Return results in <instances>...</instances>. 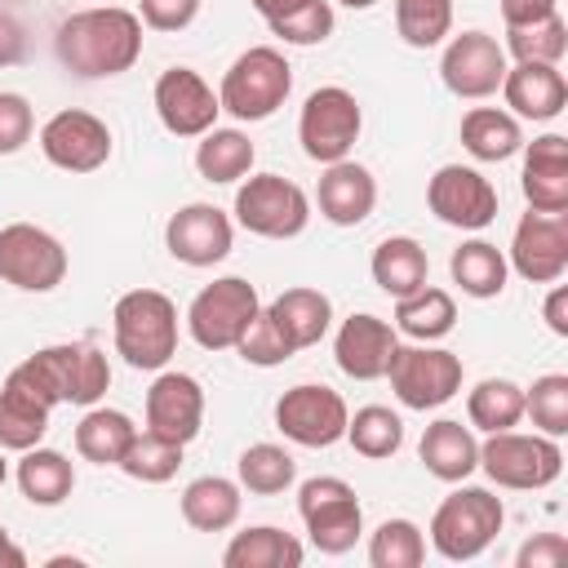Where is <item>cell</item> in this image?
Returning <instances> with one entry per match:
<instances>
[{
    "label": "cell",
    "mask_w": 568,
    "mask_h": 568,
    "mask_svg": "<svg viewBox=\"0 0 568 568\" xmlns=\"http://www.w3.org/2000/svg\"><path fill=\"white\" fill-rule=\"evenodd\" d=\"M506 49L497 44V36L488 31H462L444 44V58H439V75H444V89L453 98H466V102H484L501 89L506 80Z\"/></svg>",
    "instance_id": "5bb4252c"
},
{
    "label": "cell",
    "mask_w": 568,
    "mask_h": 568,
    "mask_svg": "<svg viewBox=\"0 0 568 568\" xmlns=\"http://www.w3.org/2000/svg\"><path fill=\"white\" fill-rule=\"evenodd\" d=\"M422 559H426V532L413 519H382L368 532L373 568H417Z\"/></svg>",
    "instance_id": "ab89813d"
},
{
    "label": "cell",
    "mask_w": 568,
    "mask_h": 568,
    "mask_svg": "<svg viewBox=\"0 0 568 568\" xmlns=\"http://www.w3.org/2000/svg\"><path fill=\"white\" fill-rule=\"evenodd\" d=\"M524 417H532V426L550 439L568 435V377L564 373H546L524 390Z\"/></svg>",
    "instance_id": "ee69618b"
},
{
    "label": "cell",
    "mask_w": 568,
    "mask_h": 568,
    "mask_svg": "<svg viewBox=\"0 0 568 568\" xmlns=\"http://www.w3.org/2000/svg\"><path fill=\"white\" fill-rule=\"evenodd\" d=\"M13 479H18V488H22V497L31 506H62L71 497V488H75V466L58 448H40L36 444V448H27L18 457Z\"/></svg>",
    "instance_id": "836d02e7"
},
{
    "label": "cell",
    "mask_w": 568,
    "mask_h": 568,
    "mask_svg": "<svg viewBox=\"0 0 568 568\" xmlns=\"http://www.w3.org/2000/svg\"><path fill=\"white\" fill-rule=\"evenodd\" d=\"M49 417H53V404H44L13 368L0 386V448L4 453H27L44 439L49 430Z\"/></svg>",
    "instance_id": "484cf974"
},
{
    "label": "cell",
    "mask_w": 568,
    "mask_h": 568,
    "mask_svg": "<svg viewBox=\"0 0 568 568\" xmlns=\"http://www.w3.org/2000/svg\"><path fill=\"white\" fill-rule=\"evenodd\" d=\"M346 399L324 382H297L275 399V426L302 448H333L346 439Z\"/></svg>",
    "instance_id": "4fadbf2b"
},
{
    "label": "cell",
    "mask_w": 568,
    "mask_h": 568,
    "mask_svg": "<svg viewBox=\"0 0 568 568\" xmlns=\"http://www.w3.org/2000/svg\"><path fill=\"white\" fill-rule=\"evenodd\" d=\"M253 142H248V133L244 129H209L204 138H200V146H195V169H200V178L204 182H240V178H248V169H253Z\"/></svg>",
    "instance_id": "d590c367"
},
{
    "label": "cell",
    "mask_w": 568,
    "mask_h": 568,
    "mask_svg": "<svg viewBox=\"0 0 568 568\" xmlns=\"http://www.w3.org/2000/svg\"><path fill=\"white\" fill-rule=\"evenodd\" d=\"M22 564H27V555H22V550L9 541V532L0 528V568H22Z\"/></svg>",
    "instance_id": "11a10c76"
},
{
    "label": "cell",
    "mask_w": 568,
    "mask_h": 568,
    "mask_svg": "<svg viewBox=\"0 0 568 568\" xmlns=\"http://www.w3.org/2000/svg\"><path fill=\"white\" fill-rule=\"evenodd\" d=\"M133 435H138V426H133V417L129 413H120V408H89L84 417H80V426H75V453L84 457V462H93V466H120V457H124V448L133 444Z\"/></svg>",
    "instance_id": "e575fe53"
},
{
    "label": "cell",
    "mask_w": 568,
    "mask_h": 568,
    "mask_svg": "<svg viewBox=\"0 0 568 568\" xmlns=\"http://www.w3.org/2000/svg\"><path fill=\"white\" fill-rule=\"evenodd\" d=\"M53 53L80 80L124 75L142 58V18L120 4H93L67 13L53 31Z\"/></svg>",
    "instance_id": "6da1fadb"
},
{
    "label": "cell",
    "mask_w": 568,
    "mask_h": 568,
    "mask_svg": "<svg viewBox=\"0 0 568 568\" xmlns=\"http://www.w3.org/2000/svg\"><path fill=\"white\" fill-rule=\"evenodd\" d=\"M457 324V302L448 288L422 284L408 297H395V333L413 337V342H439L448 337Z\"/></svg>",
    "instance_id": "d6a6232c"
},
{
    "label": "cell",
    "mask_w": 568,
    "mask_h": 568,
    "mask_svg": "<svg viewBox=\"0 0 568 568\" xmlns=\"http://www.w3.org/2000/svg\"><path fill=\"white\" fill-rule=\"evenodd\" d=\"M306 0H253V9L262 13V22H275V18H284V13H293V9H302Z\"/></svg>",
    "instance_id": "db71d44e"
},
{
    "label": "cell",
    "mask_w": 568,
    "mask_h": 568,
    "mask_svg": "<svg viewBox=\"0 0 568 568\" xmlns=\"http://www.w3.org/2000/svg\"><path fill=\"white\" fill-rule=\"evenodd\" d=\"M40 151L62 173H93L111 160V129L93 111L67 106L40 124Z\"/></svg>",
    "instance_id": "9a60e30c"
},
{
    "label": "cell",
    "mask_w": 568,
    "mask_h": 568,
    "mask_svg": "<svg viewBox=\"0 0 568 568\" xmlns=\"http://www.w3.org/2000/svg\"><path fill=\"white\" fill-rule=\"evenodd\" d=\"M204 426V386L191 373L164 368L146 390V430L173 444H191Z\"/></svg>",
    "instance_id": "ffe728a7"
},
{
    "label": "cell",
    "mask_w": 568,
    "mask_h": 568,
    "mask_svg": "<svg viewBox=\"0 0 568 568\" xmlns=\"http://www.w3.org/2000/svg\"><path fill=\"white\" fill-rule=\"evenodd\" d=\"M364 129V111L355 102L351 89L342 84H320L297 115V142L306 151V160L315 164H337L351 155V146L359 142Z\"/></svg>",
    "instance_id": "9c48e42d"
},
{
    "label": "cell",
    "mask_w": 568,
    "mask_h": 568,
    "mask_svg": "<svg viewBox=\"0 0 568 568\" xmlns=\"http://www.w3.org/2000/svg\"><path fill=\"white\" fill-rule=\"evenodd\" d=\"M524 151V200L537 213H568V138L564 133H541L519 146Z\"/></svg>",
    "instance_id": "7402d4cb"
},
{
    "label": "cell",
    "mask_w": 568,
    "mask_h": 568,
    "mask_svg": "<svg viewBox=\"0 0 568 568\" xmlns=\"http://www.w3.org/2000/svg\"><path fill=\"white\" fill-rule=\"evenodd\" d=\"M337 4H346V9H373L377 0H337Z\"/></svg>",
    "instance_id": "9f6ffc18"
},
{
    "label": "cell",
    "mask_w": 568,
    "mask_h": 568,
    "mask_svg": "<svg viewBox=\"0 0 568 568\" xmlns=\"http://www.w3.org/2000/svg\"><path fill=\"white\" fill-rule=\"evenodd\" d=\"M306 559L302 541L275 524H257V528H244L226 541L222 550V564L226 568H297Z\"/></svg>",
    "instance_id": "1f68e13d"
},
{
    "label": "cell",
    "mask_w": 568,
    "mask_h": 568,
    "mask_svg": "<svg viewBox=\"0 0 568 568\" xmlns=\"http://www.w3.org/2000/svg\"><path fill=\"white\" fill-rule=\"evenodd\" d=\"M266 27H271V36H280L284 44H297V49L324 44L333 36V0H306L302 9H293Z\"/></svg>",
    "instance_id": "bcb514c9"
},
{
    "label": "cell",
    "mask_w": 568,
    "mask_h": 568,
    "mask_svg": "<svg viewBox=\"0 0 568 568\" xmlns=\"http://www.w3.org/2000/svg\"><path fill=\"white\" fill-rule=\"evenodd\" d=\"M479 470L497 484V488H515V493H532V488H550L564 470V448L559 439L532 430H497L479 444Z\"/></svg>",
    "instance_id": "8992f818"
},
{
    "label": "cell",
    "mask_w": 568,
    "mask_h": 568,
    "mask_svg": "<svg viewBox=\"0 0 568 568\" xmlns=\"http://www.w3.org/2000/svg\"><path fill=\"white\" fill-rule=\"evenodd\" d=\"M448 275H453V284H457L466 297L488 302V297H501L506 275H510V262H506V253H501L497 244H488V240H466V244L453 248Z\"/></svg>",
    "instance_id": "4dcf8cb0"
},
{
    "label": "cell",
    "mask_w": 568,
    "mask_h": 568,
    "mask_svg": "<svg viewBox=\"0 0 568 568\" xmlns=\"http://www.w3.org/2000/svg\"><path fill=\"white\" fill-rule=\"evenodd\" d=\"M501 98H506L510 115H524V120H555V115L568 106V80H564V71L550 67V62H515V67H506Z\"/></svg>",
    "instance_id": "cb8c5ba5"
},
{
    "label": "cell",
    "mask_w": 568,
    "mask_h": 568,
    "mask_svg": "<svg viewBox=\"0 0 568 568\" xmlns=\"http://www.w3.org/2000/svg\"><path fill=\"white\" fill-rule=\"evenodd\" d=\"M235 226L217 204H182L164 222V248L182 266H213L231 253Z\"/></svg>",
    "instance_id": "d6986e66"
},
{
    "label": "cell",
    "mask_w": 568,
    "mask_h": 568,
    "mask_svg": "<svg viewBox=\"0 0 568 568\" xmlns=\"http://www.w3.org/2000/svg\"><path fill=\"white\" fill-rule=\"evenodd\" d=\"M4 479H9V462H4V448H0V488H4Z\"/></svg>",
    "instance_id": "6f0895ef"
},
{
    "label": "cell",
    "mask_w": 568,
    "mask_h": 568,
    "mask_svg": "<svg viewBox=\"0 0 568 568\" xmlns=\"http://www.w3.org/2000/svg\"><path fill=\"white\" fill-rule=\"evenodd\" d=\"M510 271L528 284H555L568 271V217L528 209L510 240Z\"/></svg>",
    "instance_id": "ac0fdd59"
},
{
    "label": "cell",
    "mask_w": 568,
    "mask_h": 568,
    "mask_svg": "<svg viewBox=\"0 0 568 568\" xmlns=\"http://www.w3.org/2000/svg\"><path fill=\"white\" fill-rule=\"evenodd\" d=\"M541 315H546V328H550L555 337H568V288H564L559 280H555V288H550Z\"/></svg>",
    "instance_id": "f5cc1de1"
},
{
    "label": "cell",
    "mask_w": 568,
    "mask_h": 568,
    "mask_svg": "<svg viewBox=\"0 0 568 568\" xmlns=\"http://www.w3.org/2000/svg\"><path fill=\"white\" fill-rule=\"evenodd\" d=\"M266 311L275 315V324L284 328V337L293 342V351H306V346L324 342V333L333 328V302H328V293L306 288V284L284 288Z\"/></svg>",
    "instance_id": "f1b7e54d"
},
{
    "label": "cell",
    "mask_w": 568,
    "mask_h": 568,
    "mask_svg": "<svg viewBox=\"0 0 568 568\" xmlns=\"http://www.w3.org/2000/svg\"><path fill=\"white\" fill-rule=\"evenodd\" d=\"M0 280L22 293H53L67 280V248L36 222L0 226Z\"/></svg>",
    "instance_id": "7c38bea8"
},
{
    "label": "cell",
    "mask_w": 568,
    "mask_h": 568,
    "mask_svg": "<svg viewBox=\"0 0 568 568\" xmlns=\"http://www.w3.org/2000/svg\"><path fill=\"white\" fill-rule=\"evenodd\" d=\"M346 439H351V448L359 457L386 462L404 444V422L386 404H364V408H355V417H346Z\"/></svg>",
    "instance_id": "f35d334b"
},
{
    "label": "cell",
    "mask_w": 568,
    "mask_h": 568,
    "mask_svg": "<svg viewBox=\"0 0 568 568\" xmlns=\"http://www.w3.org/2000/svg\"><path fill=\"white\" fill-rule=\"evenodd\" d=\"M315 204H320V217L333 222V226H359L373 204H377V178L355 164L351 155L337 160V164H324L320 173V186H315Z\"/></svg>",
    "instance_id": "603a6c76"
},
{
    "label": "cell",
    "mask_w": 568,
    "mask_h": 568,
    "mask_svg": "<svg viewBox=\"0 0 568 568\" xmlns=\"http://www.w3.org/2000/svg\"><path fill=\"white\" fill-rule=\"evenodd\" d=\"M426 204L444 226L484 231L497 217V186L470 164H444L426 182Z\"/></svg>",
    "instance_id": "2e32d148"
},
{
    "label": "cell",
    "mask_w": 568,
    "mask_h": 568,
    "mask_svg": "<svg viewBox=\"0 0 568 568\" xmlns=\"http://www.w3.org/2000/svg\"><path fill=\"white\" fill-rule=\"evenodd\" d=\"M235 222L262 240H293L311 222V195L280 173H248L235 191Z\"/></svg>",
    "instance_id": "ba28073f"
},
{
    "label": "cell",
    "mask_w": 568,
    "mask_h": 568,
    "mask_svg": "<svg viewBox=\"0 0 568 568\" xmlns=\"http://www.w3.org/2000/svg\"><path fill=\"white\" fill-rule=\"evenodd\" d=\"M559 13V0H501V22L506 27H532Z\"/></svg>",
    "instance_id": "816d5d0a"
},
{
    "label": "cell",
    "mask_w": 568,
    "mask_h": 568,
    "mask_svg": "<svg viewBox=\"0 0 568 568\" xmlns=\"http://www.w3.org/2000/svg\"><path fill=\"white\" fill-rule=\"evenodd\" d=\"M27 53H31V36H27L22 13L0 4V67H18L27 62Z\"/></svg>",
    "instance_id": "f907efd6"
},
{
    "label": "cell",
    "mask_w": 568,
    "mask_h": 568,
    "mask_svg": "<svg viewBox=\"0 0 568 568\" xmlns=\"http://www.w3.org/2000/svg\"><path fill=\"white\" fill-rule=\"evenodd\" d=\"M368 271H373V284L386 297H408V293H417L430 280V257H426V248L413 235H386L373 248Z\"/></svg>",
    "instance_id": "83f0119b"
},
{
    "label": "cell",
    "mask_w": 568,
    "mask_h": 568,
    "mask_svg": "<svg viewBox=\"0 0 568 568\" xmlns=\"http://www.w3.org/2000/svg\"><path fill=\"white\" fill-rule=\"evenodd\" d=\"M244 488L226 475H200L182 488V519L195 532H226L235 528L240 510H244Z\"/></svg>",
    "instance_id": "4316f807"
},
{
    "label": "cell",
    "mask_w": 568,
    "mask_h": 568,
    "mask_svg": "<svg viewBox=\"0 0 568 568\" xmlns=\"http://www.w3.org/2000/svg\"><path fill=\"white\" fill-rule=\"evenodd\" d=\"M262 311L257 288L244 275H222L213 284H204L191 306H186V328L204 351H231L240 342V333L248 328V320Z\"/></svg>",
    "instance_id": "30bf717a"
},
{
    "label": "cell",
    "mask_w": 568,
    "mask_h": 568,
    "mask_svg": "<svg viewBox=\"0 0 568 568\" xmlns=\"http://www.w3.org/2000/svg\"><path fill=\"white\" fill-rule=\"evenodd\" d=\"M138 18L151 31H186L200 18V0H138Z\"/></svg>",
    "instance_id": "c3c4849f"
},
{
    "label": "cell",
    "mask_w": 568,
    "mask_h": 568,
    "mask_svg": "<svg viewBox=\"0 0 568 568\" xmlns=\"http://www.w3.org/2000/svg\"><path fill=\"white\" fill-rule=\"evenodd\" d=\"M36 133V115L31 102L22 93L0 89V155H18Z\"/></svg>",
    "instance_id": "7dc6e473"
},
{
    "label": "cell",
    "mask_w": 568,
    "mask_h": 568,
    "mask_svg": "<svg viewBox=\"0 0 568 568\" xmlns=\"http://www.w3.org/2000/svg\"><path fill=\"white\" fill-rule=\"evenodd\" d=\"M395 31L413 49H435L453 31V0H395Z\"/></svg>",
    "instance_id": "b9f144b4"
},
{
    "label": "cell",
    "mask_w": 568,
    "mask_h": 568,
    "mask_svg": "<svg viewBox=\"0 0 568 568\" xmlns=\"http://www.w3.org/2000/svg\"><path fill=\"white\" fill-rule=\"evenodd\" d=\"M297 479V462L280 444H248L235 462V484L253 497H280Z\"/></svg>",
    "instance_id": "8d00e7d4"
},
{
    "label": "cell",
    "mask_w": 568,
    "mask_h": 568,
    "mask_svg": "<svg viewBox=\"0 0 568 568\" xmlns=\"http://www.w3.org/2000/svg\"><path fill=\"white\" fill-rule=\"evenodd\" d=\"M395 346H399V333H395L390 320H382L373 311H355V315L342 320V328L333 337V359L346 377L377 382V377H386Z\"/></svg>",
    "instance_id": "44dd1931"
},
{
    "label": "cell",
    "mask_w": 568,
    "mask_h": 568,
    "mask_svg": "<svg viewBox=\"0 0 568 568\" xmlns=\"http://www.w3.org/2000/svg\"><path fill=\"white\" fill-rule=\"evenodd\" d=\"M293 93V67L288 58L275 49V44H253L244 49L226 75H222V89H217V102L226 115L253 124V120H266L275 115Z\"/></svg>",
    "instance_id": "5b68a950"
},
{
    "label": "cell",
    "mask_w": 568,
    "mask_h": 568,
    "mask_svg": "<svg viewBox=\"0 0 568 568\" xmlns=\"http://www.w3.org/2000/svg\"><path fill=\"white\" fill-rule=\"evenodd\" d=\"M417 457L426 466V475L444 479V484H462L466 475L479 470V439L470 426L453 422V417H439L422 430V444H417Z\"/></svg>",
    "instance_id": "d4e9b609"
},
{
    "label": "cell",
    "mask_w": 568,
    "mask_h": 568,
    "mask_svg": "<svg viewBox=\"0 0 568 568\" xmlns=\"http://www.w3.org/2000/svg\"><path fill=\"white\" fill-rule=\"evenodd\" d=\"M506 49L515 53V62L559 67V58L568 53V22L559 13H550L546 22H532V27H506Z\"/></svg>",
    "instance_id": "7bdbcfd3"
},
{
    "label": "cell",
    "mask_w": 568,
    "mask_h": 568,
    "mask_svg": "<svg viewBox=\"0 0 568 568\" xmlns=\"http://www.w3.org/2000/svg\"><path fill=\"white\" fill-rule=\"evenodd\" d=\"M462 146L479 164H501V160L519 155V146H524L519 115H510L501 106H470L462 115Z\"/></svg>",
    "instance_id": "f546056e"
},
{
    "label": "cell",
    "mask_w": 568,
    "mask_h": 568,
    "mask_svg": "<svg viewBox=\"0 0 568 568\" xmlns=\"http://www.w3.org/2000/svg\"><path fill=\"white\" fill-rule=\"evenodd\" d=\"M155 115L160 124L173 133V138H204L217 115H222V102L213 93V84L191 71V67H169L160 71L155 80Z\"/></svg>",
    "instance_id": "e0dca14e"
},
{
    "label": "cell",
    "mask_w": 568,
    "mask_h": 568,
    "mask_svg": "<svg viewBox=\"0 0 568 568\" xmlns=\"http://www.w3.org/2000/svg\"><path fill=\"white\" fill-rule=\"evenodd\" d=\"M466 417L475 430L497 435L524 422V386H515L510 377H484L470 395H466Z\"/></svg>",
    "instance_id": "74e56055"
},
{
    "label": "cell",
    "mask_w": 568,
    "mask_h": 568,
    "mask_svg": "<svg viewBox=\"0 0 568 568\" xmlns=\"http://www.w3.org/2000/svg\"><path fill=\"white\" fill-rule=\"evenodd\" d=\"M111 333L129 368L160 373L178 355V306L160 288H129L111 311Z\"/></svg>",
    "instance_id": "3957f363"
},
{
    "label": "cell",
    "mask_w": 568,
    "mask_h": 568,
    "mask_svg": "<svg viewBox=\"0 0 568 568\" xmlns=\"http://www.w3.org/2000/svg\"><path fill=\"white\" fill-rule=\"evenodd\" d=\"M231 351H240V359H244V364H253V368H275V364H284V359H293V355H297V351H293V342L284 337V328L275 324V315H271V311H257Z\"/></svg>",
    "instance_id": "f6af8a7d"
},
{
    "label": "cell",
    "mask_w": 568,
    "mask_h": 568,
    "mask_svg": "<svg viewBox=\"0 0 568 568\" xmlns=\"http://www.w3.org/2000/svg\"><path fill=\"white\" fill-rule=\"evenodd\" d=\"M297 515L320 555H346V550H355V541L364 532V506H359L355 488L337 475L306 479L297 488Z\"/></svg>",
    "instance_id": "52a82bcc"
},
{
    "label": "cell",
    "mask_w": 568,
    "mask_h": 568,
    "mask_svg": "<svg viewBox=\"0 0 568 568\" xmlns=\"http://www.w3.org/2000/svg\"><path fill=\"white\" fill-rule=\"evenodd\" d=\"M178 466H182V444L160 439L151 430H138L133 444L120 457V470L129 479H138V484H169L178 475Z\"/></svg>",
    "instance_id": "60d3db41"
},
{
    "label": "cell",
    "mask_w": 568,
    "mask_h": 568,
    "mask_svg": "<svg viewBox=\"0 0 568 568\" xmlns=\"http://www.w3.org/2000/svg\"><path fill=\"white\" fill-rule=\"evenodd\" d=\"M506 524V506L497 493L488 488H475V484H462L453 488L435 515H430V546L439 559L448 564H466V559H479L493 537L501 532Z\"/></svg>",
    "instance_id": "277c9868"
},
{
    "label": "cell",
    "mask_w": 568,
    "mask_h": 568,
    "mask_svg": "<svg viewBox=\"0 0 568 568\" xmlns=\"http://www.w3.org/2000/svg\"><path fill=\"white\" fill-rule=\"evenodd\" d=\"M44 404H75V408H93L106 390H111V364L98 346L84 342H58V346H40L36 355H27L13 368Z\"/></svg>",
    "instance_id": "7a4b0ae2"
},
{
    "label": "cell",
    "mask_w": 568,
    "mask_h": 568,
    "mask_svg": "<svg viewBox=\"0 0 568 568\" xmlns=\"http://www.w3.org/2000/svg\"><path fill=\"white\" fill-rule=\"evenodd\" d=\"M564 559H568V541L559 532H532L515 555L519 568H559Z\"/></svg>",
    "instance_id": "681fc988"
},
{
    "label": "cell",
    "mask_w": 568,
    "mask_h": 568,
    "mask_svg": "<svg viewBox=\"0 0 568 568\" xmlns=\"http://www.w3.org/2000/svg\"><path fill=\"white\" fill-rule=\"evenodd\" d=\"M386 377H390V390L404 408L426 413V408L448 404L462 390V355H453L444 346H430V342L395 346Z\"/></svg>",
    "instance_id": "8fae6325"
}]
</instances>
